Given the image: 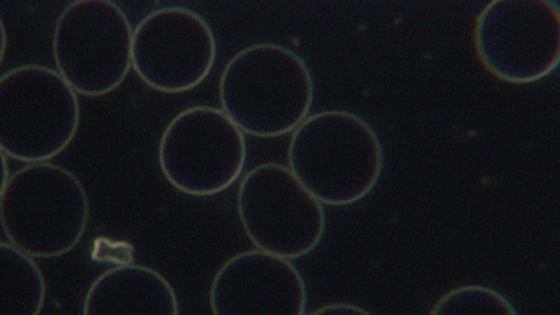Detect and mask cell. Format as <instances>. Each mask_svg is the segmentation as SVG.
<instances>
[{
  "mask_svg": "<svg viewBox=\"0 0 560 315\" xmlns=\"http://www.w3.org/2000/svg\"><path fill=\"white\" fill-rule=\"evenodd\" d=\"M289 170L319 203L348 207L376 187L383 148L372 125L341 109L310 115L289 142Z\"/></svg>",
  "mask_w": 560,
  "mask_h": 315,
  "instance_id": "1",
  "label": "cell"
},
{
  "mask_svg": "<svg viewBox=\"0 0 560 315\" xmlns=\"http://www.w3.org/2000/svg\"><path fill=\"white\" fill-rule=\"evenodd\" d=\"M219 98L223 112L249 137H283L308 117L312 72L300 55L283 45H249L224 67Z\"/></svg>",
  "mask_w": 560,
  "mask_h": 315,
  "instance_id": "2",
  "label": "cell"
},
{
  "mask_svg": "<svg viewBox=\"0 0 560 315\" xmlns=\"http://www.w3.org/2000/svg\"><path fill=\"white\" fill-rule=\"evenodd\" d=\"M90 203L70 170L45 162L10 175L0 192V219L9 243L34 258L72 252L86 232Z\"/></svg>",
  "mask_w": 560,
  "mask_h": 315,
  "instance_id": "3",
  "label": "cell"
},
{
  "mask_svg": "<svg viewBox=\"0 0 560 315\" xmlns=\"http://www.w3.org/2000/svg\"><path fill=\"white\" fill-rule=\"evenodd\" d=\"M78 93L51 68L23 65L0 78V149L26 164L49 162L79 131Z\"/></svg>",
  "mask_w": 560,
  "mask_h": 315,
  "instance_id": "4",
  "label": "cell"
},
{
  "mask_svg": "<svg viewBox=\"0 0 560 315\" xmlns=\"http://www.w3.org/2000/svg\"><path fill=\"white\" fill-rule=\"evenodd\" d=\"M133 30L109 0L69 3L55 23L57 72L80 96L102 97L121 86L132 69Z\"/></svg>",
  "mask_w": 560,
  "mask_h": 315,
  "instance_id": "5",
  "label": "cell"
},
{
  "mask_svg": "<svg viewBox=\"0 0 560 315\" xmlns=\"http://www.w3.org/2000/svg\"><path fill=\"white\" fill-rule=\"evenodd\" d=\"M158 160L164 177L179 192L213 197L242 177L247 142L222 108L195 105L168 122Z\"/></svg>",
  "mask_w": 560,
  "mask_h": 315,
  "instance_id": "6",
  "label": "cell"
},
{
  "mask_svg": "<svg viewBox=\"0 0 560 315\" xmlns=\"http://www.w3.org/2000/svg\"><path fill=\"white\" fill-rule=\"evenodd\" d=\"M475 51L489 73L527 84L549 77L560 61V12L548 0H493L479 13Z\"/></svg>",
  "mask_w": 560,
  "mask_h": 315,
  "instance_id": "7",
  "label": "cell"
},
{
  "mask_svg": "<svg viewBox=\"0 0 560 315\" xmlns=\"http://www.w3.org/2000/svg\"><path fill=\"white\" fill-rule=\"evenodd\" d=\"M237 213L255 247L288 259L314 252L327 222L323 203L278 163L249 170L240 183Z\"/></svg>",
  "mask_w": 560,
  "mask_h": 315,
  "instance_id": "8",
  "label": "cell"
},
{
  "mask_svg": "<svg viewBox=\"0 0 560 315\" xmlns=\"http://www.w3.org/2000/svg\"><path fill=\"white\" fill-rule=\"evenodd\" d=\"M218 44L207 20L192 9L153 10L133 30L132 69L160 93L191 92L217 62Z\"/></svg>",
  "mask_w": 560,
  "mask_h": 315,
  "instance_id": "9",
  "label": "cell"
},
{
  "mask_svg": "<svg viewBox=\"0 0 560 315\" xmlns=\"http://www.w3.org/2000/svg\"><path fill=\"white\" fill-rule=\"evenodd\" d=\"M209 300L214 315H303L307 289L290 259L257 248L220 267Z\"/></svg>",
  "mask_w": 560,
  "mask_h": 315,
  "instance_id": "10",
  "label": "cell"
},
{
  "mask_svg": "<svg viewBox=\"0 0 560 315\" xmlns=\"http://www.w3.org/2000/svg\"><path fill=\"white\" fill-rule=\"evenodd\" d=\"M178 299L162 273L143 265H121L94 280L84 299V315H177Z\"/></svg>",
  "mask_w": 560,
  "mask_h": 315,
  "instance_id": "11",
  "label": "cell"
},
{
  "mask_svg": "<svg viewBox=\"0 0 560 315\" xmlns=\"http://www.w3.org/2000/svg\"><path fill=\"white\" fill-rule=\"evenodd\" d=\"M47 284L34 257L12 243H0V314L38 315Z\"/></svg>",
  "mask_w": 560,
  "mask_h": 315,
  "instance_id": "12",
  "label": "cell"
},
{
  "mask_svg": "<svg viewBox=\"0 0 560 315\" xmlns=\"http://www.w3.org/2000/svg\"><path fill=\"white\" fill-rule=\"evenodd\" d=\"M433 315L443 314H489L514 315L516 308L503 294L485 287H463L452 290L438 300Z\"/></svg>",
  "mask_w": 560,
  "mask_h": 315,
  "instance_id": "13",
  "label": "cell"
},
{
  "mask_svg": "<svg viewBox=\"0 0 560 315\" xmlns=\"http://www.w3.org/2000/svg\"><path fill=\"white\" fill-rule=\"evenodd\" d=\"M313 315L317 314H337V315H350V314H364L368 315V310L357 306V304H347V303H337V304H328V306H323L317 310H314Z\"/></svg>",
  "mask_w": 560,
  "mask_h": 315,
  "instance_id": "14",
  "label": "cell"
},
{
  "mask_svg": "<svg viewBox=\"0 0 560 315\" xmlns=\"http://www.w3.org/2000/svg\"><path fill=\"white\" fill-rule=\"evenodd\" d=\"M2 156H3V168H4L3 183H2V187H3V185L9 182L10 175H9V167H8V160H7L8 156L4 153H2Z\"/></svg>",
  "mask_w": 560,
  "mask_h": 315,
  "instance_id": "15",
  "label": "cell"
}]
</instances>
